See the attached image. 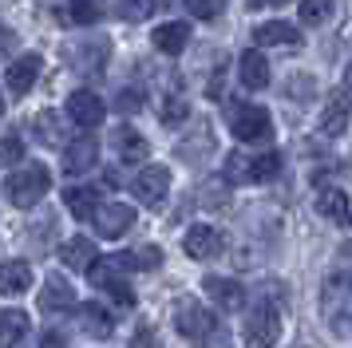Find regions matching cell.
Wrapping results in <instances>:
<instances>
[{
	"instance_id": "1",
	"label": "cell",
	"mask_w": 352,
	"mask_h": 348,
	"mask_svg": "<svg viewBox=\"0 0 352 348\" xmlns=\"http://www.w3.org/2000/svg\"><path fill=\"white\" fill-rule=\"evenodd\" d=\"M52 186V174L44 162H24L16 174H8V182H4V194H8V202L20 206V210H28L36 206Z\"/></svg>"
},
{
	"instance_id": "2",
	"label": "cell",
	"mask_w": 352,
	"mask_h": 348,
	"mask_svg": "<svg viewBox=\"0 0 352 348\" xmlns=\"http://www.w3.org/2000/svg\"><path fill=\"white\" fill-rule=\"evenodd\" d=\"M175 329L190 340V345H214V332H218V320L198 305L194 297H182L175 301Z\"/></svg>"
},
{
	"instance_id": "3",
	"label": "cell",
	"mask_w": 352,
	"mask_h": 348,
	"mask_svg": "<svg viewBox=\"0 0 352 348\" xmlns=\"http://www.w3.org/2000/svg\"><path fill=\"white\" fill-rule=\"evenodd\" d=\"M241 336H245V348H273L277 345V336H281V313L273 309L270 301L257 305V309H250Z\"/></svg>"
},
{
	"instance_id": "4",
	"label": "cell",
	"mask_w": 352,
	"mask_h": 348,
	"mask_svg": "<svg viewBox=\"0 0 352 348\" xmlns=\"http://www.w3.org/2000/svg\"><path fill=\"white\" fill-rule=\"evenodd\" d=\"M320 305H324V316L333 320V329H340V325L349 329V320H352V273H333L324 281Z\"/></svg>"
},
{
	"instance_id": "5",
	"label": "cell",
	"mask_w": 352,
	"mask_h": 348,
	"mask_svg": "<svg viewBox=\"0 0 352 348\" xmlns=\"http://www.w3.org/2000/svg\"><path fill=\"white\" fill-rule=\"evenodd\" d=\"M230 131H234L241 142H265L273 135V119H270V111L265 107L245 103V107L230 111Z\"/></svg>"
},
{
	"instance_id": "6",
	"label": "cell",
	"mask_w": 352,
	"mask_h": 348,
	"mask_svg": "<svg viewBox=\"0 0 352 348\" xmlns=\"http://www.w3.org/2000/svg\"><path fill=\"white\" fill-rule=\"evenodd\" d=\"M107 56H111V44H107L103 36H96V40H80V44H72L67 63H72V72H80V76H103Z\"/></svg>"
},
{
	"instance_id": "7",
	"label": "cell",
	"mask_w": 352,
	"mask_h": 348,
	"mask_svg": "<svg viewBox=\"0 0 352 348\" xmlns=\"http://www.w3.org/2000/svg\"><path fill=\"white\" fill-rule=\"evenodd\" d=\"M91 226L99 237H123L135 226V210L123 202H99V210L91 214Z\"/></svg>"
},
{
	"instance_id": "8",
	"label": "cell",
	"mask_w": 352,
	"mask_h": 348,
	"mask_svg": "<svg viewBox=\"0 0 352 348\" xmlns=\"http://www.w3.org/2000/svg\"><path fill=\"white\" fill-rule=\"evenodd\" d=\"M40 67H44V60H40L36 52H28V56H20V60H12V63H8V72H4L8 95H12V99H20V95H28V87H32L36 79H40Z\"/></svg>"
},
{
	"instance_id": "9",
	"label": "cell",
	"mask_w": 352,
	"mask_h": 348,
	"mask_svg": "<svg viewBox=\"0 0 352 348\" xmlns=\"http://www.w3.org/2000/svg\"><path fill=\"white\" fill-rule=\"evenodd\" d=\"M170 194V171L166 166H143L139 171V178H135V198H143L146 206H159L162 198Z\"/></svg>"
},
{
	"instance_id": "10",
	"label": "cell",
	"mask_w": 352,
	"mask_h": 348,
	"mask_svg": "<svg viewBox=\"0 0 352 348\" xmlns=\"http://www.w3.org/2000/svg\"><path fill=\"white\" fill-rule=\"evenodd\" d=\"M67 115H72V119L83 127V131H91V127L103 123L107 103H103L96 91H72V99H67Z\"/></svg>"
},
{
	"instance_id": "11",
	"label": "cell",
	"mask_w": 352,
	"mask_h": 348,
	"mask_svg": "<svg viewBox=\"0 0 352 348\" xmlns=\"http://www.w3.org/2000/svg\"><path fill=\"white\" fill-rule=\"evenodd\" d=\"M182 250L190 253L194 261H210V257L222 253V234L214 226H190L186 237H182Z\"/></svg>"
},
{
	"instance_id": "12",
	"label": "cell",
	"mask_w": 352,
	"mask_h": 348,
	"mask_svg": "<svg viewBox=\"0 0 352 348\" xmlns=\"http://www.w3.org/2000/svg\"><path fill=\"white\" fill-rule=\"evenodd\" d=\"M202 289H206L210 301H214L218 309H226V313L245 309V289H241L238 281H230V277H214V273H210L206 281H202Z\"/></svg>"
},
{
	"instance_id": "13",
	"label": "cell",
	"mask_w": 352,
	"mask_h": 348,
	"mask_svg": "<svg viewBox=\"0 0 352 348\" xmlns=\"http://www.w3.org/2000/svg\"><path fill=\"white\" fill-rule=\"evenodd\" d=\"M238 79L250 87V91L270 87V63H265V56L254 52V47H245V52L238 56Z\"/></svg>"
},
{
	"instance_id": "14",
	"label": "cell",
	"mask_w": 352,
	"mask_h": 348,
	"mask_svg": "<svg viewBox=\"0 0 352 348\" xmlns=\"http://www.w3.org/2000/svg\"><path fill=\"white\" fill-rule=\"evenodd\" d=\"M96 162H99V139H96V135H80V139L67 146L64 171L67 174H83V171H91Z\"/></svg>"
},
{
	"instance_id": "15",
	"label": "cell",
	"mask_w": 352,
	"mask_h": 348,
	"mask_svg": "<svg viewBox=\"0 0 352 348\" xmlns=\"http://www.w3.org/2000/svg\"><path fill=\"white\" fill-rule=\"evenodd\" d=\"M254 40L261 47H301V32L285 20H265V24H257Z\"/></svg>"
},
{
	"instance_id": "16",
	"label": "cell",
	"mask_w": 352,
	"mask_h": 348,
	"mask_svg": "<svg viewBox=\"0 0 352 348\" xmlns=\"http://www.w3.org/2000/svg\"><path fill=\"white\" fill-rule=\"evenodd\" d=\"M320 135H329V139H336V135H344V127H349V95L344 91H333L329 95V103H324V111H320Z\"/></svg>"
},
{
	"instance_id": "17",
	"label": "cell",
	"mask_w": 352,
	"mask_h": 348,
	"mask_svg": "<svg viewBox=\"0 0 352 348\" xmlns=\"http://www.w3.org/2000/svg\"><path fill=\"white\" fill-rule=\"evenodd\" d=\"M111 269H115V265H103V261H96L87 273H91V281H96L99 289H107V293H111L119 305H123V309H131V305H135V289H131L123 277H115Z\"/></svg>"
},
{
	"instance_id": "18",
	"label": "cell",
	"mask_w": 352,
	"mask_h": 348,
	"mask_svg": "<svg viewBox=\"0 0 352 348\" xmlns=\"http://www.w3.org/2000/svg\"><path fill=\"white\" fill-rule=\"evenodd\" d=\"M151 40H155L159 52L178 56V52H186V44H190V28H186V20H170V24H159Z\"/></svg>"
},
{
	"instance_id": "19",
	"label": "cell",
	"mask_w": 352,
	"mask_h": 348,
	"mask_svg": "<svg viewBox=\"0 0 352 348\" xmlns=\"http://www.w3.org/2000/svg\"><path fill=\"white\" fill-rule=\"evenodd\" d=\"M317 210L329 221H336L340 230H349L352 226V206H349V198H344V190H320L317 194Z\"/></svg>"
},
{
	"instance_id": "20",
	"label": "cell",
	"mask_w": 352,
	"mask_h": 348,
	"mask_svg": "<svg viewBox=\"0 0 352 348\" xmlns=\"http://www.w3.org/2000/svg\"><path fill=\"white\" fill-rule=\"evenodd\" d=\"M40 309L44 313H64V309H76V293L64 277H48L44 281V293H40Z\"/></svg>"
},
{
	"instance_id": "21",
	"label": "cell",
	"mask_w": 352,
	"mask_h": 348,
	"mask_svg": "<svg viewBox=\"0 0 352 348\" xmlns=\"http://www.w3.org/2000/svg\"><path fill=\"white\" fill-rule=\"evenodd\" d=\"M60 261H64L67 269H91L99 261L96 241H91V237H72V241H64V246H60Z\"/></svg>"
},
{
	"instance_id": "22",
	"label": "cell",
	"mask_w": 352,
	"mask_h": 348,
	"mask_svg": "<svg viewBox=\"0 0 352 348\" xmlns=\"http://www.w3.org/2000/svg\"><path fill=\"white\" fill-rule=\"evenodd\" d=\"M80 329L87 332V336H96V340H107L115 332V320L99 309L96 301H87V305H80Z\"/></svg>"
},
{
	"instance_id": "23",
	"label": "cell",
	"mask_w": 352,
	"mask_h": 348,
	"mask_svg": "<svg viewBox=\"0 0 352 348\" xmlns=\"http://www.w3.org/2000/svg\"><path fill=\"white\" fill-rule=\"evenodd\" d=\"M115 151H119L123 162H143L151 146H146V139L135 131V127H119V131H115Z\"/></svg>"
},
{
	"instance_id": "24",
	"label": "cell",
	"mask_w": 352,
	"mask_h": 348,
	"mask_svg": "<svg viewBox=\"0 0 352 348\" xmlns=\"http://www.w3.org/2000/svg\"><path fill=\"white\" fill-rule=\"evenodd\" d=\"M64 198H67V210L80 221H91V214L99 210V190L96 186H72Z\"/></svg>"
},
{
	"instance_id": "25",
	"label": "cell",
	"mask_w": 352,
	"mask_h": 348,
	"mask_svg": "<svg viewBox=\"0 0 352 348\" xmlns=\"http://www.w3.org/2000/svg\"><path fill=\"white\" fill-rule=\"evenodd\" d=\"M0 285H4L8 297H12V293H28V285H32V265H28V261H4Z\"/></svg>"
},
{
	"instance_id": "26",
	"label": "cell",
	"mask_w": 352,
	"mask_h": 348,
	"mask_svg": "<svg viewBox=\"0 0 352 348\" xmlns=\"http://www.w3.org/2000/svg\"><path fill=\"white\" fill-rule=\"evenodd\" d=\"M0 320H4L0 345H4V348H16V340L24 336V332H28V316L20 313V309H4V316H0Z\"/></svg>"
},
{
	"instance_id": "27",
	"label": "cell",
	"mask_w": 352,
	"mask_h": 348,
	"mask_svg": "<svg viewBox=\"0 0 352 348\" xmlns=\"http://www.w3.org/2000/svg\"><path fill=\"white\" fill-rule=\"evenodd\" d=\"M36 139L44 142V146H60L64 131H60V115L56 111H40L36 115Z\"/></svg>"
},
{
	"instance_id": "28",
	"label": "cell",
	"mask_w": 352,
	"mask_h": 348,
	"mask_svg": "<svg viewBox=\"0 0 352 348\" xmlns=\"http://www.w3.org/2000/svg\"><path fill=\"white\" fill-rule=\"evenodd\" d=\"M67 8H72V12L64 16L67 24H96L99 12H103L99 0H67Z\"/></svg>"
},
{
	"instance_id": "29",
	"label": "cell",
	"mask_w": 352,
	"mask_h": 348,
	"mask_svg": "<svg viewBox=\"0 0 352 348\" xmlns=\"http://www.w3.org/2000/svg\"><path fill=\"white\" fill-rule=\"evenodd\" d=\"M333 8H336V0H301V20L309 28H320L333 16Z\"/></svg>"
},
{
	"instance_id": "30",
	"label": "cell",
	"mask_w": 352,
	"mask_h": 348,
	"mask_svg": "<svg viewBox=\"0 0 352 348\" xmlns=\"http://www.w3.org/2000/svg\"><path fill=\"white\" fill-rule=\"evenodd\" d=\"M226 182H254V158L234 151V155L226 158Z\"/></svg>"
},
{
	"instance_id": "31",
	"label": "cell",
	"mask_w": 352,
	"mask_h": 348,
	"mask_svg": "<svg viewBox=\"0 0 352 348\" xmlns=\"http://www.w3.org/2000/svg\"><path fill=\"white\" fill-rule=\"evenodd\" d=\"M115 12H119V20L139 24V20H146L155 12V0H115Z\"/></svg>"
},
{
	"instance_id": "32",
	"label": "cell",
	"mask_w": 352,
	"mask_h": 348,
	"mask_svg": "<svg viewBox=\"0 0 352 348\" xmlns=\"http://www.w3.org/2000/svg\"><path fill=\"white\" fill-rule=\"evenodd\" d=\"M186 115H190V107H186V99H182V95H166V99L159 103V119H162L166 127L182 123Z\"/></svg>"
},
{
	"instance_id": "33",
	"label": "cell",
	"mask_w": 352,
	"mask_h": 348,
	"mask_svg": "<svg viewBox=\"0 0 352 348\" xmlns=\"http://www.w3.org/2000/svg\"><path fill=\"white\" fill-rule=\"evenodd\" d=\"M146 103V95L139 91V87H123V91L115 95V107L123 111V115H135V111H143Z\"/></svg>"
},
{
	"instance_id": "34",
	"label": "cell",
	"mask_w": 352,
	"mask_h": 348,
	"mask_svg": "<svg viewBox=\"0 0 352 348\" xmlns=\"http://www.w3.org/2000/svg\"><path fill=\"white\" fill-rule=\"evenodd\" d=\"M277 166H281V158H277V155L254 158V182H270L273 174H277Z\"/></svg>"
},
{
	"instance_id": "35",
	"label": "cell",
	"mask_w": 352,
	"mask_h": 348,
	"mask_svg": "<svg viewBox=\"0 0 352 348\" xmlns=\"http://www.w3.org/2000/svg\"><path fill=\"white\" fill-rule=\"evenodd\" d=\"M186 8H190L198 20H214V16L222 12V0H186Z\"/></svg>"
},
{
	"instance_id": "36",
	"label": "cell",
	"mask_w": 352,
	"mask_h": 348,
	"mask_svg": "<svg viewBox=\"0 0 352 348\" xmlns=\"http://www.w3.org/2000/svg\"><path fill=\"white\" fill-rule=\"evenodd\" d=\"M20 155H24V146H20V135H16V131H8V135H4V166H16Z\"/></svg>"
},
{
	"instance_id": "37",
	"label": "cell",
	"mask_w": 352,
	"mask_h": 348,
	"mask_svg": "<svg viewBox=\"0 0 352 348\" xmlns=\"http://www.w3.org/2000/svg\"><path fill=\"white\" fill-rule=\"evenodd\" d=\"M44 348H67V340L60 332H48V336H44Z\"/></svg>"
},
{
	"instance_id": "38",
	"label": "cell",
	"mask_w": 352,
	"mask_h": 348,
	"mask_svg": "<svg viewBox=\"0 0 352 348\" xmlns=\"http://www.w3.org/2000/svg\"><path fill=\"white\" fill-rule=\"evenodd\" d=\"M305 91H313V79H297L293 83V95H305Z\"/></svg>"
},
{
	"instance_id": "39",
	"label": "cell",
	"mask_w": 352,
	"mask_h": 348,
	"mask_svg": "<svg viewBox=\"0 0 352 348\" xmlns=\"http://www.w3.org/2000/svg\"><path fill=\"white\" fill-rule=\"evenodd\" d=\"M250 4L257 8V4H285V0H250Z\"/></svg>"
},
{
	"instance_id": "40",
	"label": "cell",
	"mask_w": 352,
	"mask_h": 348,
	"mask_svg": "<svg viewBox=\"0 0 352 348\" xmlns=\"http://www.w3.org/2000/svg\"><path fill=\"white\" fill-rule=\"evenodd\" d=\"M344 83H349V87H352V63H349V72H344Z\"/></svg>"
},
{
	"instance_id": "41",
	"label": "cell",
	"mask_w": 352,
	"mask_h": 348,
	"mask_svg": "<svg viewBox=\"0 0 352 348\" xmlns=\"http://www.w3.org/2000/svg\"><path fill=\"white\" fill-rule=\"evenodd\" d=\"M64 4H67V0H64Z\"/></svg>"
}]
</instances>
